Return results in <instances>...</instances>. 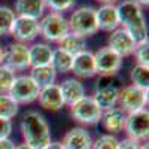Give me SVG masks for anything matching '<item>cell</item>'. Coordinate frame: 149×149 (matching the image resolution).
<instances>
[{"mask_svg":"<svg viewBox=\"0 0 149 149\" xmlns=\"http://www.w3.org/2000/svg\"><path fill=\"white\" fill-rule=\"evenodd\" d=\"M125 119H127V113L119 107H113L110 110L103 112L102 115V124L106 131L110 133H119L124 130V125H125Z\"/></svg>","mask_w":149,"mask_h":149,"instance_id":"20","label":"cell"},{"mask_svg":"<svg viewBox=\"0 0 149 149\" xmlns=\"http://www.w3.org/2000/svg\"><path fill=\"white\" fill-rule=\"evenodd\" d=\"M95 19L98 30L113 31L119 27L118 10L115 5H102L98 9H95Z\"/></svg>","mask_w":149,"mask_h":149,"instance_id":"16","label":"cell"},{"mask_svg":"<svg viewBox=\"0 0 149 149\" xmlns=\"http://www.w3.org/2000/svg\"><path fill=\"white\" fill-rule=\"evenodd\" d=\"M109 48L112 51H115L118 55L121 57H128L131 54H134V49H136V43L134 39L128 34V31H125L122 27L110 31V36H109Z\"/></svg>","mask_w":149,"mask_h":149,"instance_id":"13","label":"cell"},{"mask_svg":"<svg viewBox=\"0 0 149 149\" xmlns=\"http://www.w3.org/2000/svg\"><path fill=\"white\" fill-rule=\"evenodd\" d=\"M118 94L119 88L115 85L113 76H100L95 82V93L93 98L102 112H106L118 104Z\"/></svg>","mask_w":149,"mask_h":149,"instance_id":"4","label":"cell"},{"mask_svg":"<svg viewBox=\"0 0 149 149\" xmlns=\"http://www.w3.org/2000/svg\"><path fill=\"white\" fill-rule=\"evenodd\" d=\"M39 30L40 34L49 42H58L70 31L67 19L61 14H55V12L48 14L42 18V21H39Z\"/></svg>","mask_w":149,"mask_h":149,"instance_id":"7","label":"cell"},{"mask_svg":"<svg viewBox=\"0 0 149 149\" xmlns=\"http://www.w3.org/2000/svg\"><path fill=\"white\" fill-rule=\"evenodd\" d=\"M54 49L46 43H34L29 48V58L30 67H43L51 64Z\"/></svg>","mask_w":149,"mask_h":149,"instance_id":"21","label":"cell"},{"mask_svg":"<svg viewBox=\"0 0 149 149\" xmlns=\"http://www.w3.org/2000/svg\"><path fill=\"white\" fill-rule=\"evenodd\" d=\"M12 133V121L0 118V139L9 137V134Z\"/></svg>","mask_w":149,"mask_h":149,"instance_id":"33","label":"cell"},{"mask_svg":"<svg viewBox=\"0 0 149 149\" xmlns=\"http://www.w3.org/2000/svg\"><path fill=\"white\" fill-rule=\"evenodd\" d=\"M39 90L40 88L34 84V81L29 74H21V76L15 78L14 84H12V88L9 91V95L18 104H29L37 100Z\"/></svg>","mask_w":149,"mask_h":149,"instance_id":"8","label":"cell"},{"mask_svg":"<svg viewBox=\"0 0 149 149\" xmlns=\"http://www.w3.org/2000/svg\"><path fill=\"white\" fill-rule=\"evenodd\" d=\"M74 2L76 0H45V6L49 8L51 10H54L55 14H60V12L72 9Z\"/></svg>","mask_w":149,"mask_h":149,"instance_id":"31","label":"cell"},{"mask_svg":"<svg viewBox=\"0 0 149 149\" xmlns=\"http://www.w3.org/2000/svg\"><path fill=\"white\" fill-rule=\"evenodd\" d=\"M131 82L134 86L148 91V88H149V67L136 64L131 69Z\"/></svg>","mask_w":149,"mask_h":149,"instance_id":"26","label":"cell"},{"mask_svg":"<svg viewBox=\"0 0 149 149\" xmlns=\"http://www.w3.org/2000/svg\"><path fill=\"white\" fill-rule=\"evenodd\" d=\"M119 148V140L113 134H103L97 140L93 142L91 149H118Z\"/></svg>","mask_w":149,"mask_h":149,"instance_id":"29","label":"cell"},{"mask_svg":"<svg viewBox=\"0 0 149 149\" xmlns=\"http://www.w3.org/2000/svg\"><path fill=\"white\" fill-rule=\"evenodd\" d=\"M37 100H39V104L43 109L52 110V112L63 109V106H64L63 95H61V91H60V85H55V84L45 86V88H40Z\"/></svg>","mask_w":149,"mask_h":149,"instance_id":"15","label":"cell"},{"mask_svg":"<svg viewBox=\"0 0 149 149\" xmlns=\"http://www.w3.org/2000/svg\"><path fill=\"white\" fill-rule=\"evenodd\" d=\"M67 24H69V30L72 33L79 34L85 37V39L98 31L97 19H95V9L91 6L78 8L67 19Z\"/></svg>","mask_w":149,"mask_h":149,"instance_id":"3","label":"cell"},{"mask_svg":"<svg viewBox=\"0 0 149 149\" xmlns=\"http://www.w3.org/2000/svg\"><path fill=\"white\" fill-rule=\"evenodd\" d=\"M19 104L9 94H0V118L12 119L18 113Z\"/></svg>","mask_w":149,"mask_h":149,"instance_id":"25","label":"cell"},{"mask_svg":"<svg viewBox=\"0 0 149 149\" xmlns=\"http://www.w3.org/2000/svg\"><path fill=\"white\" fill-rule=\"evenodd\" d=\"M15 78L14 70H10L5 64H0V94H9Z\"/></svg>","mask_w":149,"mask_h":149,"instance_id":"28","label":"cell"},{"mask_svg":"<svg viewBox=\"0 0 149 149\" xmlns=\"http://www.w3.org/2000/svg\"><path fill=\"white\" fill-rule=\"evenodd\" d=\"M134 2L137 3L140 8H142V6H148V5H149V0H134Z\"/></svg>","mask_w":149,"mask_h":149,"instance_id":"36","label":"cell"},{"mask_svg":"<svg viewBox=\"0 0 149 149\" xmlns=\"http://www.w3.org/2000/svg\"><path fill=\"white\" fill-rule=\"evenodd\" d=\"M70 115L74 121H78L85 125H94V124L100 122L103 112L97 106L93 97H82L74 104L70 106Z\"/></svg>","mask_w":149,"mask_h":149,"instance_id":"5","label":"cell"},{"mask_svg":"<svg viewBox=\"0 0 149 149\" xmlns=\"http://www.w3.org/2000/svg\"><path fill=\"white\" fill-rule=\"evenodd\" d=\"M3 54H5V49L0 45V64H2V61H3Z\"/></svg>","mask_w":149,"mask_h":149,"instance_id":"39","label":"cell"},{"mask_svg":"<svg viewBox=\"0 0 149 149\" xmlns=\"http://www.w3.org/2000/svg\"><path fill=\"white\" fill-rule=\"evenodd\" d=\"M97 2H100V3H103V5H113L116 0H97Z\"/></svg>","mask_w":149,"mask_h":149,"instance_id":"38","label":"cell"},{"mask_svg":"<svg viewBox=\"0 0 149 149\" xmlns=\"http://www.w3.org/2000/svg\"><path fill=\"white\" fill-rule=\"evenodd\" d=\"M134 54H136V58H137V64L149 67V43H148V40L136 45Z\"/></svg>","mask_w":149,"mask_h":149,"instance_id":"30","label":"cell"},{"mask_svg":"<svg viewBox=\"0 0 149 149\" xmlns=\"http://www.w3.org/2000/svg\"><path fill=\"white\" fill-rule=\"evenodd\" d=\"M95 72L100 76H115L122 67V57L112 51L109 46L100 48L94 54Z\"/></svg>","mask_w":149,"mask_h":149,"instance_id":"9","label":"cell"},{"mask_svg":"<svg viewBox=\"0 0 149 149\" xmlns=\"http://www.w3.org/2000/svg\"><path fill=\"white\" fill-rule=\"evenodd\" d=\"M61 145L64 146V149H91L93 139L85 128L74 127L66 133Z\"/></svg>","mask_w":149,"mask_h":149,"instance_id":"17","label":"cell"},{"mask_svg":"<svg viewBox=\"0 0 149 149\" xmlns=\"http://www.w3.org/2000/svg\"><path fill=\"white\" fill-rule=\"evenodd\" d=\"M45 0H17L15 3V15L39 19L45 12Z\"/></svg>","mask_w":149,"mask_h":149,"instance_id":"19","label":"cell"},{"mask_svg":"<svg viewBox=\"0 0 149 149\" xmlns=\"http://www.w3.org/2000/svg\"><path fill=\"white\" fill-rule=\"evenodd\" d=\"M72 60L73 57L70 54L57 48L52 51V58H51V64L49 66L55 70V73H67L72 69Z\"/></svg>","mask_w":149,"mask_h":149,"instance_id":"24","label":"cell"},{"mask_svg":"<svg viewBox=\"0 0 149 149\" xmlns=\"http://www.w3.org/2000/svg\"><path fill=\"white\" fill-rule=\"evenodd\" d=\"M2 64L9 67L10 70L18 72V70H26L30 67V58H29V46L15 42L9 45L5 49L3 54V61Z\"/></svg>","mask_w":149,"mask_h":149,"instance_id":"11","label":"cell"},{"mask_svg":"<svg viewBox=\"0 0 149 149\" xmlns=\"http://www.w3.org/2000/svg\"><path fill=\"white\" fill-rule=\"evenodd\" d=\"M145 143L139 142V140H133V139H124L119 140V148L118 149H145Z\"/></svg>","mask_w":149,"mask_h":149,"instance_id":"32","label":"cell"},{"mask_svg":"<svg viewBox=\"0 0 149 149\" xmlns=\"http://www.w3.org/2000/svg\"><path fill=\"white\" fill-rule=\"evenodd\" d=\"M0 149H15V143L12 142L9 137L0 139Z\"/></svg>","mask_w":149,"mask_h":149,"instance_id":"34","label":"cell"},{"mask_svg":"<svg viewBox=\"0 0 149 149\" xmlns=\"http://www.w3.org/2000/svg\"><path fill=\"white\" fill-rule=\"evenodd\" d=\"M60 91H61V95H63L64 104L67 106L74 104L82 97H85V86L82 85L81 81L74 79V78L64 79L60 85Z\"/></svg>","mask_w":149,"mask_h":149,"instance_id":"18","label":"cell"},{"mask_svg":"<svg viewBox=\"0 0 149 149\" xmlns=\"http://www.w3.org/2000/svg\"><path fill=\"white\" fill-rule=\"evenodd\" d=\"M21 133L24 143L33 149H43L48 143H51V131L48 122L39 112H27L21 121Z\"/></svg>","mask_w":149,"mask_h":149,"instance_id":"2","label":"cell"},{"mask_svg":"<svg viewBox=\"0 0 149 149\" xmlns=\"http://www.w3.org/2000/svg\"><path fill=\"white\" fill-rule=\"evenodd\" d=\"M15 149H33V148H31V146H29V145H26V143H21V145L15 146Z\"/></svg>","mask_w":149,"mask_h":149,"instance_id":"37","label":"cell"},{"mask_svg":"<svg viewBox=\"0 0 149 149\" xmlns=\"http://www.w3.org/2000/svg\"><path fill=\"white\" fill-rule=\"evenodd\" d=\"M57 43H58V49L70 54L72 57L79 54V52L86 51V39L79 36V34L72 33V31H69L63 39H60Z\"/></svg>","mask_w":149,"mask_h":149,"instance_id":"22","label":"cell"},{"mask_svg":"<svg viewBox=\"0 0 149 149\" xmlns=\"http://www.w3.org/2000/svg\"><path fill=\"white\" fill-rule=\"evenodd\" d=\"M15 12L8 6H0V36L10 34L12 26L15 22Z\"/></svg>","mask_w":149,"mask_h":149,"instance_id":"27","label":"cell"},{"mask_svg":"<svg viewBox=\"0 0 149 149\" xmlns=\"http://www.w3.org/2000/svg\"><path fill=\"white\" fill-rule=\"evenodd\" d=\"M124 131L127 133V137L133 140H146L149 134V112L146 109L127 113Z\"/></svg>","mask_w":149,"mask_h":149,"instance_id":"10","label":"cell"},{"mask_svg":"<svg viewBox=\"0 0 149 149\" xmlns=\"http://www.w3.org/2000/svg\"><path fill=\"white\" fill-rule=\"evenodd\" d=\"M29 76L34 81V84L39 88H45V86L55 84L57 73L51 66H43V67H31V72Z\"/></svg>","mask_w":149,"mask_h":149,"instance_id":"23","label":"cell"},{"mask_svg":"<svg viewBox=\"0 0 149 149\" xmlns=\"http://www.w3.org/2000/svg\"><path fill=\"white\" fill-rule=\"evenodd\" d=\"M118 104L119 109H122L125 113L143 110L148 104V91L140 90L134 85L124 86L122 90H119L118 94Z\"/></svg>","mask_w":149,"mask_h":149,"instance_id":"6","label":"cell"},{"mask_svg":"<svg viewBox=\"0 0 149 149\" xmlns=\"http://www.w3.org/2000/svg\"><path fill=\"white\" fill-rule=\"evenodd\" d=\"M39 34H40L39 19L26 18V17H17L15 18V22H14L12 30H10V36L17 42L26 45L27 42H33Z\"/></svg>","mask_w":149,"mask_h":149,"instance_id":"12","label":"cell"},{"mask_svg":"<svg viewBox=\"0 0 149 149\" xmlns=\"http://www.w3.org/2000/svg\"><path fill=\"white\" fill-rule=\"evenodd\" d=\"M78 78H93L95 72V61H94V54L91 51H84L76 55H73L72 60V69H70Z\"/></svg>","mask_w":149,"mask_h":149,"instance_id":"14","label":"cell"},{"mask_svg":"<svg viewBox=\"0 0 149 149\" xmlns=\"http://www.w3.org/2000/svg\"><path fill=\"white\" fill-rule=\"evenodd\" d=\"M119 26L128 31L136 43H142L148 40V26L145 17L142 14V8L134 0H124L116 6Z\"/></svg>","mask_w":149,"mask_h":149,"instance_id":"1","label":"cell"},{"mask_svg":"<svg viewBox=\"0 0 149 149\" xmlns=\"http://www.w3.org/2000/svg\"><path fill=\"white\" fill-rule=\"evenodd\" d=\"M43 149H64V146L60 142H51V143H48Z\"/></svg>","mask_w":149,"mask_h":149,"instance_id":"35","label":"cell"}]
</instances>
